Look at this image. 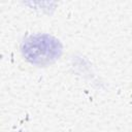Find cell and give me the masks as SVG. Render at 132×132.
Masks as SVG:
<instances>
[{"instance_id": "cell-1", "label": "cell", "mask_w": 132, "mask_h": 132, "mask_svg": "<svg viewBox=\"0 0 132 132\" xmlns=\"http://www.w3.org/2000/svg\"><path fill=\"white\" fill-rule=\"evenodd\" d=\"M25 58L36 65H46L57 60L62 46L56 38L46 34H37L29 37L22 45Z\"/></svg>"}]
</instances>
